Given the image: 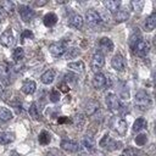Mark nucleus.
<instances>
[{"instance_id":"f257e3e1","label":"nucleus","mask_w":156,"mask_h":156,"mask_svg":"<svg viewBox=\"0 0 156 156\" xmlns=\"http://www.w3.org/2000/svg\"><path fill=\"white\" fill-rule=\"evenodd\" d=\"M105 100H106V105H107V107H108V110L111 112H113L116 115H121V113L124 112V105L119 101V99H118V96L116 94L108 93L106 95Z\"/></svg>"},{"instance_id":"f03ea898","label":"nucleus","mask_w":156,"mask_h":156,"mask_svg":"<svg viewBox=\"0 0 156 156\" xmlns=\"http://www.w3.org/2000/svg\"><path fill=\"white\" fill-rule=\"evenodd\" d=\"M110 127L119 135H124L127 132V122L118 116H115L110 119Z\"/></svg>"},{"instance_id":"7ed1b4c3","label":"nucleus","mask_w":156,"mask_h":156,"mask_svg":"<svg viewBox=\"0 0 156 156\" xmlns=\"http://www.w3.org/2000/svg\"><path fill=\"white\" fill-rule=\"evenodd\" d=\"M135 105L138 107H140L141 110L147 108L151 105V98H150V95L146 91H144V90L138 91L135 94Z\"/></svg>"},{"instance_id":"20e7f679","label":"nucleus","mask_w":156,"mask_h":156,"mask_svg":"<svg viewBox=\"0 0 156 156\" xmlns=\"http://www.w3.org/2000/svg\"><path fill=\"white\" fill-rule=\"evenodd\" d=\"M85 18H87V22L89 23V26H91V27H98V26H100V24L102 23V17H101V15H100L98 11L93 10V9L87 11Z\"/></svg>"},{"instance_id":"39448f33","label":"nucleus","mask_w":156,"mask_h":156,"mask_svg":"<svg viewBox=\"0 0 156 156\" xmlns=\"http://www.w3.org/2000/svg\"><path fill=\"white\" fill-rule=\"evenodd\" d=\"M99 145H100L101 147H104V149L110 150V151H112V150H116V149L121 147V143H118V141L113 140L108 134H105V135L102 136V139L100 140Z\"/></svg>"},{"instance_id":"423d86ee","label":"nucleus","mask_w":156,"mask_h":156,"mask_svg":"<svg viewBox=\"0 0 156 156\" xmlns=\"http://www.w3.org/2000/svg\"><path fill=\"white\" fill-rule=\"evenodd\" d=\"M105 65V57L101 52H95L91 57V62H90V66H91V69L95 72V73H99L100 69L104 67Z\"/></svg>"},{"instance_id":"0eeeda50","label":"nucleus","mask_w":156,"mask_h":156,"mask_svg":"<svg viewBox=\"0 0 156 156\" xmlns=\"http://www.w3.org/2000/svg\"><path fill=\"white\" fill-rule=\"evenodd\" d=\"M49 50H50L52 56L60 57L66 52V45L63 41H54L49 45Z\"/></svg>"},{"instance_id":"6e6552de","label":"nucleus","mask_w":156,"mask_h":156,"mask_svg":"<svg viewBox=\"0 0 156 156\" xmlns=\"http://www.w3.org/2000/svg\"><path fill=\"white\" fill-rule=\"evenodd\" d=\"M111 66H112V68L116 69L117 72H123L124 68H126L124 57H123L119 52H117V54L112 57V60H111Z\"/></svg>"},{"instance_id":"1a4fd4ad","label":"nucleus","mask_w":156,"mask_h":156,"mask_svg":"<svg viewBox=\"0 0 156 156\" xmlns=\"http://www.w3.org/2000/svg\"><path fill=\"white\" fill-rule=\"evenodd\" d=\"M15 41V38H13V34H12V30L10 28L5 29L1 35H0V44L5 48H10Z\"/></svg>"},{"instance_id":"9d476101","label":"nucleus","mask_w":156,"mask_h":156,"mask_svg":"<svg viewBox=\"0 0 156 156\" xmlns=\"http://www.w3.org/2000/svg\"><path fill=\"white\" fill-rule=\"evenodd\" d=\"M134 49H135V54H136L138 56L144 57V56H146V55L149 54V51H150V45H149L147 41L140 39V40L134 45Z\"/></svg>"},{"instance_id":"9b49d317","label":"nucleus","mask_w":156,"mask_h":156,"mask_svg":"<svg viewBox=\"0 0 156 156\" xmlns=\"http://www.w3.org/2000/svg\"><path fill=\"white\" fill-rule=\"evenodd\" d=\"M18 13H20L21 18H22L24 22L32 21L33 17H34V15H35L34 11H33L29 6H26V5H21V6L18 7Z\"/></svg>"},{"instance_id":"f8f14e48","label":"nucleus","mask_w":156,"mask_h":156,"mask_svg":"<svg viewBox=\"0 0 156 156\" xmlns=\"http://www.w3.org/2000/svg\"><path fill=\"white\" fill-rule=\"evenodd\" d=\"M61 149L65 150V151H68V152H77L79 151V144L73 141V140H69V139H63L60 144Z\"/></svg>"},{"instance_id":"ddd939ff","label":"nucleus","mask_w":156,"mask_h":156,"mask_svg":"<svg viewBox=\"0 0 156 156\" xmlns=\"http://www.w3.org/2000/svg\"><path fill=\"white\" fill-rule=\"evenodd\" d=\"M9 78H10V65L7 62L2 61L0 63V79H1V82L4 84L7 85L10 83Z\"/></svg>"},{"instance_id":"4468645a","label":"nucleus","mask_w":156,"mask_h":156,"mask_svg":"<svg viewBox=\"0 0 156 156\" xmlns=\"http://www.w3.org/2000/svg\"><path fill=\"white\" fill-rule=\"evenodd\" d=\"M107 83V79H106V76L102 74V73H95L94 78H93V87L96 89V90H100L102 89Z\"/></svg>"},{"instance_id":"2eb2a0df","label":"nucleus","mask_w":156,"mask_h":156,"mask_svg":"<svg viewBox=\"0 0 156 156\" xmlns=\"http://www.w3.org/2000/svg\"><path fill=\"white\" fill-rule=\"evenodd\" d=\"M79 149H83L85 152H91L95 150V143H94V139L91 136H85L80 145H79Z\"/></svg>"},{"instance_id":"dca6fc26","label":"nucleus","mask_w":156,"mask_h":156,"mask_svg":"<svg viewBox=\"0 0 156 156\" xmlns=\"http://www.w3.org/2000/svg\"><path fill=\"white\" fill-rule=\"evenodd\" d=\"M99 107H100V104H99L98 100H94V99L89 100L85 105V115L87 116H93L99 110Z\"/></svg>"},{"instance_id":"f3484780","label":"nucleus","mask_w":156,"mask_h":156,"mask_svg":"<svg viewBox=\"0 0 156 156\" xmlns=\"http://www.w3.org/2000/svg\"><path fill=\"white\" fill-rule=\"evenodd\" d=\"M83 23H84V20L80 15H73L68 18V26L72 27V28H82L83 27Z\"/></svg>"},{"instance_id":"a211bd4d","label":"nucleus","mask_w":156,"mask_h":156,"mask_svg":"<svg viewBox=\"0 0 156 156\" xmlns=\"http://www.w3.org/2000/svg\"><path fill=\"white\" fill-rule=\"evenodd\" d=\"M21 89H22V91H23L24 94L30 95V94H33V93L35 91V89H37V84H35V82L27 79V80H24V82H23V84H22V88H21Z\"/></svg>"},{"instance_id":"6ab92c4d","label":"nucleus","mask_w":156,"mask_h":156,"mask_svg":"<svg viewBox=\"0 0 156 156\" xmlns=\"http://www.w3.org/2000/svg\"><path fill=\"white\" fill-rule=\"evenodd\" d=\"M104 6L112 13H116L119 7H121V1L119 0H107V1H104Z\"/></svg>"},{"instance_id":"aec40b11","label":"nucleus","mask_w":156,"mask_h":156,"mask_svg":"<svg viewBox=\"0 0 156 156\" xmlns=\"http://www.w3.org/2000/svg\"><path fill=\"white\" fill-rule=\"evenodd\" d=\"M99 45H100V48H101L104 51H106V52H111V51L113 50V41H112L110 38H107V37L101 38L100 41H99Z\"/></svg>"},{"instance_id":"412c9836","label":"nucleus","mask_w":156,"mask_h":156,"mask_svg":"<svg viewBox=\"0 0 156 156\" xmlns=\"http://www.w3.org/2000/svg\"><path fill=\"white\" fill-rule=\"evenodd\" d=\"M128 18H129V12H128L126 9H119V10L115 13V21H116L117 23L126 22Z\"/></svg>"},{"instance_id":"4be33fe9","label":"nucleus","mask_w":156,"mask_h":156,"mask_svg":"<svg viewBox=\"0 0 156 156\" xmlns=\"http://www.w3.org/2000/svg\"><path fill=\"white\" fill-rule=\"evenodd\" d=\"M43 22L45 24V27H54L57 22V16L54 13V12H49L44 16L43 18Z\"/></svg>"},{"instance_id":"5701e85b","label":"nucleus","mask_w":156,"mask_h":156,"mask_svg":"<svg viewBox=\"0 0 156 156\" xmlns=\"http://www.w3.org/2000/svg\"><path fill=\"white\" fill-rule=\"evenodd\" d=\"M155 27H156V13L154 12V13H151V15L146 18V21H145V23H144V28H145L146 32H151Z\"/></svg>"},{"instance_id":"b1692460","label":"nucleus","mask_w":156,"mask_h":156,"mask_svg":"<svg viewBox=\"0 0 156 156\" xmlns=\"http://www.w3.org/2000/svg\"><path fill=\"white\" fill-rule=\"evenodd\" d=\"M54 78H55V71H54V69H48V71H45V72L41 74L40 80H41V83H44V84H50V83H52Z\"/></svg>"},{"instance_id":"393cba45","label":"nucleus","mask_w":156,"mask_h":156,"mask_svg":"<svg viewBox=\"0 0 156 156\" xmlns=\"http://www.w3.org/2000/svg\"><path fill=\"white\" fill-rule=\"evenodd\" d=\"M0 7H1V10L4 11V12H6V13H10V15H12L13 13V11H15V4L12 2V1H2L1 4H0Z\"/></svg>"},{"instance_id":"a878e982","label":"nucleus","mask_w":156,"mask_h":156,"mask_svg":"<svg viewBox=\"0 0 156 156\" xmlns=\"http://www.w3.org/2000/svg\"><path fill=\"white\" fill-rule=\"evenodd\" d=\"M24 57V50L22 46H16L12 51V58L15 61H21Z\"/></svg>"},{"instance_id":"bb28decb","label":"nucleus","mask_w":156,"mask_h":156,"mask_svg":"<svg viewBox=\"0 0 156 156\" xmlns=\"http://www.w3.org/2000/svg\"><path fill=\"white\" fill-rule=\"evenodd\" d=\"M68 68L74 71V72H78V73H82L84 71V63L82 61H76V62H69L68 63Z\"/></svg>"},{"instance_id":"cd10ccee","label":"nucleus","mask_w":156,"mask_h":156,"mask_svg":"<svg viewBox=\"0 0 156 156\" xmlns=\"http://www.w3.org/2000/svg\"><path fill=\"white\" fill-rule=\"evenodd\" d=\"M12 118V112L6 107H0V121L6 122Z\"/></svg>"},{"instance_id":"c85d7f7f","label":"nucleus","mask_w":156,"mask_h":156,"mask_svg":"<svg viewBox=\"0 0 156 156\" xmlns=\"http://www.w3.org/2000/svg\"><path fill=\"white\" fill-rule=\"evenodd\" d=\"M13 141V135L7 132H0V144H10Z\"/></svg>"},{"instance_id":"c756f323","label":"nucleus","mask_w":156,"mask_h":156,"mask_svg":"<svg viewBox=\"0 0 156 156\" xmlns=\"http://www.w3.org/2000/svg\"><path fill=\"white\" fill-rule=\"evenodd\" d=\"M145 127H146V121H145V118L140 117V118H138V119L134 122V124H133V130H134V132H140V130L144 129Z\"/></svg>"},{"instance_id":"7c9ffc66","label":"nucleus","mask_w":156,"mask_h":156,"mask_svg":"<svg viewBox=\"0 0 156 156\" xmlns=\"http://www.w3.org/2000/svg\"><path fill=\"white\" fill-rule=\"evenodd\" d=\"M38 140H39V143H40L41 145H46V144H49L50 140H51L49 132H46V130H41L40 134H39V136H38Z\"/></svg>"},{"instance_id":"2f4dec72","label":"nucleus","mask_w":156,"mask_h":156,"mask_svg":"<svg viewBox=\"0 0 156 156\" xmlns=\"http://www.w3.org/2000/svg\"><path fill=\"white\" fill-rule=\"evenodd\" d=\"M144 5H145V1H144V0H133V1L130 2V6L133 7V10H134L135 12H140V11L143 10Z\"/></svg>"},{"instance_id":"473e14b6","label":"nucleus","mask_w":156,"mask_h":156,"mask_svg":"<svg viewBox=\"0 0 156 156\" xmlns=\"http://www.w3.org/2000/svg\"><path fill=\"white\" fill-rule=\"evenodd\" d=\"M29 115H30V117H33L34 119H38V118L40 117V115H39V108L37 107V104H35V102H33V104L30 105V107H29Z\"/></svg>"},{"instance_id":"72a5a7b5","label":"nucleus","mask_w":156,"mask_h":156,"mask_svg":"<svg viewBox=\"0 0 156 156\" xmlns=\"http://www.w3.org/2000/svg\"><path fill=\"white\" fill-rule=\"evenodd\" d=\"M78 55H79V50H78L77 48H69V49L66 51L65 57H66V58H74V57H77Z\"/></svg>"},{"instance_id":"f704fd0d","label":"nucleus","mask_w":156,"mask_h":156,"mask_svg":"<svg viewBox=\"0 0 156 156\" xmlns=\"http://www.w3.org/2000/svg\"><path fill=\"white\" fill-rule=\"evenodd\" d=\"M84 121H85V118H84L83 115H80V113H78V115H76V116L73 117V124H74L77 128H80V127L84 124Z\"/></svg>"},{"instance_id":"c9c22d12","label":"nucleus","mask_w":156,"mask_h":156,"mask_svg":"<svg viewBox=\"0 0 156 156\" xmlns=\"http://www.w3.org/2000/svg\"><path fill=\"white\" fill-rule=\"evenodd\" d=\"M140 151L134 147H126L123 150V156H139Z\"/></svg>"},{"instance_id":"e433bc0d","label":"nucleus","mask_w":156,"mask_h":156,"mask_svg":"<svg viewBox=\"0 0 156 156\" xmlns=\"http://www.w3.org/2000/svg\"><path fill=\"white\" fill-rule=\"evenodd\" d=\"M58 100H60V91H58V89L54 88L50 91V101L51 102H57Z\"/></svg>"},{"instance_id":"4c0bfd02","label":"nucleus","mask_w":156,"mask_h":156,"mask_svg":"<svg viewBox=\"0 0 156 156\" xmlns=\"http://www.w3.org/2000/svg\"><path fill=\"white\" fill-rule=\"evenodd\" d=\"M135 143H136V145H139V146H143L144 144H146V141H147V136H146V134H139V135H136L135 136Z\"/></svg>"},{"instance_id":"58836bf2","label":"nucleus","mask_w":156,"mask_h":156,"mask_svg":"<svg viewBox=\"0 0 156 156\" xmlns=\"http://www.w3.org/2000/svg\"><path fill=\"white\" fill-rule=\"evenodd\" d=\"M65 82L66 83H76L77 82V78L73 73H66L65 74Z\"/></svg>"},{"instance_id":"ea45409f","label":"nucleus","mask_w":156,"mask_h":156,"mask_svg":"<svg viewBox=\"0 0 156 156\" xmlns=\"http://www.w3.org/2000/svg\"><path fill=\"white\" fill-rule=\"evenodd\" d=\"M24 38H33V33L29 30V29H26L23 33H22V39Z\"/></svg>"},{"instance_id":"a19ab883","label":"nucleus","mask_w":156,"mask_h":156,"mask_svg":"<svg viewBox=\"0 0 156 156\" xmlns=\"http://www.w3.org/2000/svg\"><path fill=\"white\" fill-rule=\"evenodd\" d=\"M58 88H60V90H61V91H63V93H67V91L69 90V88H68V84H66V83H61Z\"/></svg>"},{"instance_id":"79ce46f5","label":"nucleus","mask_w":156,"mask_h":156,"mask_svg":"<svg viewBox=\"0 0 156 156\" xmlns=\"http://www.w3.org/2000/svg\"><path fill=\"white\" fill-rule=\"evenodd\" d=\"M46 156H63L62 154H60L58 151H56V150H51V151H49L48 152V155Z\"/></svg>"},{"instance_id":"37998d69","label":"nucleus","mask_w":156,"mask_h":156,"mask_svg":"<svg viewBox=\"0 0 156 156\" xmlns=\"http://www.w3.org/2000/svg\"><path fill=\"white\" fill-rule=\"evenodd\" d=\"M68 119L66 118V117H60L58 118V123H65V122H67Z\"/></svg>"},{"instance_id":"c03bdc74","label":"nucleus","mask_w":156,"mask_h":156,"mask_svg":"<svg viewBox=\"0 0 156 156\" xmlns=\"http://www.w3.org/2000/svg\"><path fill=\"white\" fill-rule=\"evenodd\" d=\"M4 17H5V13H4V11H2L1 7H0V22L4 20Z\"/></svg>"},{"instance_id":"a18cd8bd","label":"nucleus","mask_w":156,"mask_h":156,"mask_svg":"<svg viewBox=\"0 0 156 156\" xmlns=\"http://www.w3.org/2000/svg\"><path fill=\"white\" fill-rule=\"evenodd\" d=\"M45 4H46L45 1H37V5H38V6H43V5H45Z\"/></svg>"},{"instance_id":"49530a36","label":"nucleus","mask_w":156,"mask_h":156,"mask_svg":"<svg viewBox=\"0 0 156 156\" xmlns=\"http://www.w3.org/2000/svg\"><path fill=\"white\" fill-rule=\"evenodd\" d=\"M0 94H2V88H1V85H0Z\"/></svg>"},{"instance_id":"de8ad7c7","label":"nucleus","mask_w":156,"mask_h":156,"mask_svg":"<svg viewBox=\"0 0 156 156\" xmlns=\"http://www.w3.org/2000/svg\"><path fill=\"white\" fill-rule=\"evenodd\" d=\"M119 156H123V155H119Z\"/></svg>"}]
</instances>
